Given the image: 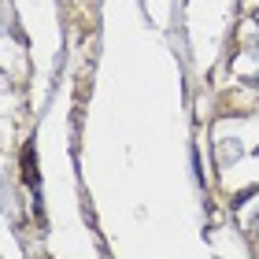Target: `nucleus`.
I'll return each mask as SVG.
<instances>
[{"label": "nucleus", "instance_id": "nucleus-2", "mask_svg": "<svg viewBox=\"0 0 259 259\" xmlns=\"http://www.w3.org/2000/svg\"><path fill=\"white\" fill-rule=\"evenodd\" d=\"M252 81H255V85H259V74H255V78H252Z\"/></svg>", "mask_w": 259, "mask_h": 259}, {"label": "nucleus", "instance_id": "nucleus-1", "mask_svg": "<svg viewBox=\"0 0 259 259\" xmlns=\"http://www.w3.org/2000/svg\"><path fill=\"white\" fill-rule=\"evenodd\" d=\"M230 156H233V159H237V156H241V148H237V141H233V145H222V159H230Z\"/></svg>", "mask_w": 259, "mask_h": 259}]
</instances>
